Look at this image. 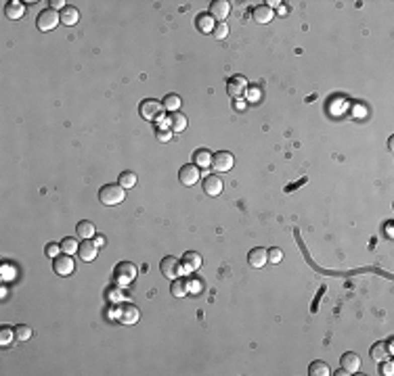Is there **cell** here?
<instances>
[{
  "label": "cell",
  "mask_w": 394,
  "mask_h": 376,
  "mask_svg": "<svg viewBox=\"0 0 394 376\" xmlns=\"http://www.w3.org/2000/svg\"><path fill=\"white\" fill-rule=\"evenodd\" d=\"M170 293H172V297H185V295H189V284H187V278H176L174 282H172V289H170Z\"/></svg>",
  "instance_id": "cell-25"
},
{
  "label": "cell",
  "mask_w": 394,
  "mask_h": 376,
  "mask_svg": "<svg viewBox=\"0 0 394 376\" xmlns=\"http://www.w3.org/2000/svg\"><path fill=\"white\" fill-rule=\"evenodd\" d=\"M379 372H382L384 376H392L394 374V366H392V361H379Z\"/></svg>",
  "instance_id": "cell-36"
},
{
  "label": "cell",
  "mask_w": 394,
  "mask_h": 376,
  "mask_svg": "<svg viewBox=\"0 0 394 376\" xmlns=\"http://www.w3.org/2000/svg\"><path fill=\"white\" fill-rule=\"evenodd\" d=\"M273 9L269 5H258V7H254L252 11V19L256 21V23H271L273 21Z\"/></svg>",
  "instance_id": "cell-16"
},
{
  "label": "cell",
  "mask_w": 394,
  "mask_h": 376,
  "mask_svg": "<svg viewBox=\"0 0 394 376\" xmlns=\"http://www.w3.org/2000/svg\"><path fill=\"white\" fill-rule=\"evenodd\" d=\"M78 253H80V259H82V262H95L97 255H99V244L88 238V240H84V242L80 244Z\"/></svg>",
  "instance_id": "cell-12"
},
{
  "label": "cell",
  "mask_w": 394,
  "mask_h": 376,
  "mask_svg": "<svg viewBox=\"0 0 394 376\" xmlns=\"http://www.w3.org/2000/svg\"><path fill=\"white\" fill-rule=\"evenodd\" d=\"M126 199V190L120 184H107L99 190V201L105 207H116Z\"/></svg>",
  "instance_id": "cell-1"
},
{
  "label": "cell",
  "mask_w": 394,
  "mask_h": 376,
  "mask_svg": "<svg viewBox=\"0 0 394 376\" xmlns=\"http://www.w3.org/2000/svg\"><path fill=\"white\" fill-rule=\"evenodd\" d=\"M59 23H61V15L55 9L42 11L40 15H38V21H36V25H38V30H40V32H53Z\"/></svg>",
  "instance_id": "cell-3"
},
{
  "label": "cell",
  "mask_w": 394,
  "mask_h": 376,
  "mask_svg": "<svg viewBox=\"0 0 394 376\" xmlns=\"http://www.w3.org/2000/svg\"><path fill=\"white\" fill-rule=\"evenodd\" d=\"M233 165H235V159H233V155L228 153V151H218V153H214L212 155V167H214V172H231L233 170Z\"/></svg>",
  "instance_id": "cell-6"
},
{
  "label": "cell",
  "mask_w": 394,
  "mask_h": 376,
  "mask_svg": "<svg viewBox=\"0 0 394 376\" xmlns=\"http://www.w3.org/2000/svg\"><path fill=\"white\" fill-rule=\"evenodd\" d=\"M183 268L187 272H197L201 268V255L195 253V251H187L183 255Z\"/></svg>",
  "instance_id": "cell-18"
},
{
  "label": "cell",
  "mask_w": 394,
  "mask_h": 376,
  "mask_svg": "<svg viewBox=\"0 0 394 376\" xmlns=\"http://www.w3.org/2000/svg\"><path fill=\"white\" fill-rule=\"evenodd\" d=\"M340 366L342 370H346V374H357L361 370V357L354 351H346L340 357Z\"/></svg>",
  "instance_id": "cell-9"
},
{
  "label": "cell",
  "mask_w": 394,
  "mask_h": 376,
  "mask_svg": "<svg viewBox=\"0 0 394 376\" xmlns=\"http://www.w3.org/2000/svg\"><path fill=\"white\" fill-rule=\"evenodd\" d=\"M199 178H201V172H199V167L195 163L183 165L181 172H179V180H181L183 186H195L199 182Z\"/></svg>",
  "instance_id": "cell-7"
},
{
  "label": "cell",
  "mask_w": 394,
  "mask_h": 376,
  "mask_svg": "<svg viewBox=\"0 0 394 376\" xmlns=\"http://www.w3.org/2000/svg\"><path fill=\"white\" fill-rule=\"evenodd\" d=\"M195 25H197V30H199L201 34H212V32H214V28H216L214 17L210 15V13H201V15H197Z\"/></svg>",
  "instance_id": "cell-17"
},
{
  "label": "cell",
  "mask_w": 394,
  "mask_h": 376,
  "mask_svg": "<svg viewBox=\"0 0 394 376\" xmlns=\"http://www.w3.org/2000/svg\"><path fill=\"white\" fill-rule=\"evenodd\" d=\"M160 270H162V274L166 276V278H170V280H176L181 274H183V262H179L176 257H172V255H168V257H164L162 262H160Z\"/></svg>",
  "instance_id": "cell-5"
},
{
  "label": "cell",
  "mask_w": 394,
  "mask_h": 376,
  "mask_svg": "<svg viewBox=\"0 0 394 376\" xmlns=\"http://www.w3.org/2000/svg\"><path fill=\"white\" fill-rule=\"evenodd\" d=\"M75 234H78V238L88 240V238H93V236L97 234V228H95V224H93V222H88V219H84V222H80L78 226H75Z\"/></svg>",
  "instance_id": "cell-21"
},
{
  "label": "cell",
  "mask_w": 394,
  "mask_h": 376,
  "mask_svg": "<svg viewBox=\"0 0 394 376\" xmlns=\"http://www.w3.org/2000/svg\"><path fill=\"white\" fill-rule=\"evenodd\" d=\"M212 36L216 38V40H224V38L228 36V25L224 21H218V23H216V28H214V32H212Z\"/></svg>",
  "instance_id": "cell-31"
},
{
  "label": "cell",
  "mask_w": 394,
  "mask_h": 376,
  "mask_svg": "<svg viewBox=\"0 0 394 376\" xmlns=\"http://www.w3.org/2000/svg\"><path fill=\"white\" fill-rule=\"evenodd\" d=\"M13 334H15V330H13V328H9V326H3V328H0V345H3V347L11 345V341H13Z\"/></svg>",
  "instance_id": "cell-32"
},
{
  "label": "cell",
  "mask_w": 394,
  "mask_h": 376,
  "mask_svg": "<svg viewBox=\"0 0 394 376\" xmlns=\"http://www.w3.org/2000/svg\"><path fill=\"white\" fill-rule=\"evenodd\" d=\"M138 113H141V117L147 119V121H162L164 119V115H166V109H164V105L160 100H153V98H147L141 102V109H138Z\"/></svg>",
  "instance_id": "cell-2"
},
{
  "label": "cell",
  "mask_w": 394,
  "mask_h": 376,
  "mask_svg": "<svg viewBox=\"0 0 394 376\" xmlns=\"http://www.w3.org/2000/svg\"><path fill=\"white\" fill-rule=\"evenodd\" d=\"M266 253H269V262L271 264H279L283 259V251L281 249H269Z\"/></svg>",
  "instance_id": "cell-34"
},
{
  "label": "cell",
  "mask_w": 394,
  "mask_h": 376,
  "mask_svg": "<svg viewBox=\"0 0 394 376\" xmlns=\"http://www.w3.org/2000/svg\"><path fill=\"white\" fill-rule=\"evenodd\" d=\"M136 274H138V270L130 262H120L116 266V270H113V278H116V282H120V284H130L136 278Z\"/></svg>",
  "instance_id": "cell-4"
},
{
  "label": "cell",
  "mask_w": 394,
  "mask_h": 376,
  "mask_svg": "<svg viewBox=\"0 0 394 376\" xmlns=\"http://www.w3.org/2000/svg\"><path fill=\"white\" fill-rule=\"evenodd\" d=\"M168 128L172 130V132H176V134H181V132H185L187 130V117L183 113H172L170 115V119H168Z\"/></svg>",
  "instance_id": "cell-20"
},
{
  "label": "cell",
  "mask_w": 394,
  "mask_h": 376,
  "mask_svg": "<svg viewBox=\"0 0 394 376\" xmlns=\"http://www.w3.org/2000/svg\"><path fill=\"white\" fill-rule=\"evenodd\" d=\"M228 13H231V5H228L226 0H214L210 5V15L218 21H224L228 17Z\"/></svg>",
  "instance_id": "cell-13"
},
{
  "label": "cell",
  "mask_w": 394,
  "mask_h": 376,
  "mask_svg": "<svg viewBox=\"0 0 394 376\" xmlns=\"http://www.w3.org/2000/svg\"><path fill=\"white\" fill-rule=\"evenodd\" d=\"M80 21V11L75 7H65L61 11V23L63 25H75Z\"/></svg>",
  "instance_id": "cell-22"
},
{
  "label": "cell",
  "mask_w": 394,
  "mask_h": 376,
  "mask_svg": "<svg viewBox=\"0 0 394 376\" xmlns=\"http://www.w3.org/2000/svg\"><path fill=\"white\" fill-rule=\"evenodd\" d=\"M187 284H189V293H193V295L201 293V289H203V284L195 278H187Z\"/></svg>",
  "instance_id": "cell-33"
},
{
  "label": "cell",
  "mask_w": 394,
  "mask_h": 376,
  "mask_svg": "<svg viewBox=\"0 0 394 376\" xmlns=\"http://www.w3.org/2000/svg\"><path fill=\"white\" fill-rule=\"evenodd\" d=\"M63 5H65V0H50V9H55V11H57V9L63 11V9H65Z\"/></svg>",
  "instance_id": "cell-39"
},
{
  "label": "cell",
  "mask_w": 394,
  "mask_h": 376,
  "mask_svg": "<svg viewBox=\"0 0 394 376\" xmlns=\"http://www.w3.org/2000/svg\"><path fill=\"white\" fill-rule=\"evenodd\" d=\"M226 90H228V94L235 96V98L244 96L246 90H248V80H246V77H241V75H235V77H231V80H228Z\"/></svg>",
  "instance_id": "cell-11"
},
{
  "label": "cell",
  "mask_w": 394,
  "mask_h": 376,
  "mask_svg": "<svg viewBox=\"0 0 394 376\" xmlns=\"http://www.w3.org/2000/svg\"><path fill=\"white\" fill-rule=\"evenodd\" d=\"M53 270L57 276H69L71 272L75 270V264H73V257L67 255V253H61L53 259Z\"/></svg>",
  "instance_id": "cell-8"
},
{
  "label": "cell",
  "mask_w": 394,
  "mask_h": 376,
  "mask_svg": "<svg viewBox=\"0 0 394 376\" xmlns=\"http://www.w3.org/2000/svg\"><path fill=\"white\" fill-rule=\"evenodd\" d=\"M118 184L124 188V190H130L136 186V174L134 172H122L120 174V180H118Z\"/></svg>",
  "instance_id": "cell-28"
},
{
  "label": "cell",
  "mask_w": 394,
  "mask_h": 376,
  "mask_svg": "<svg viewBox=\"0 0 394 376\" xmlns=\"http://www.w3.org/2000/svg\"><path fill=\"white\" fill-rule=\"evenodd\" d=\"M193 163L199 167H208V165H212V153L210 151H206V149H199V151H195V155H193Z\"/></svg>",
  "instance_id": "cell-26"
},
{
  "label": "cell",
  "mask_w": 394,
  "mask_h": 376,
  "mask_svg": "<svg viewBox=\"0 0 394 376\" xmlns=\"http://www.w3.org/2000/svg\"><path fill=\"white\" fill-rule=\"evenodd\" d=\"M157 140L160 142H168L170 140V130H164V128H157Z\"/></svg>",
  "instance_id": "cell-37"
},
{
  "label": "cell",
  "mask_w": 394,
  "mask_h": 376,
  "mask_svg": "<svg viewBox=\"0 0 394 376\" xmlns=\"http://www.w3.org/2000/svg\"><path fill=\"white\" fill-rule=\"evenodd\" d=\"M118 322L122 324H136L138 322V309L134 305H120L116 312Z\"/></svg>",
  "instance_id": "cell-10"
},
{
  "label": "cell",
  "mask_w": 394,
  "mask_h": 376,
  "mask_svg": "<svg viewBox=\"0 0 394 376\" xmlns=\"http://www.w3.org/2000/svg\"><path fill=\"white\" fill-rule=\"evenodd\" d=\"M97 244H99V247H103V244H105V236H97Z\"/></svg>",
  "instance_id": "cell-40"
},
{
  "label": "cell",
  "mask_w": 394,
  "mask_h": 376,
  "mask_svg": "<svg viewBox=\"0 0 394 376\" xmlns=\"http://www.w3.org/2000/svg\"><path fill=\"white\" fill-rule=\"evenodd\" d=\"M5 13H7V17L13 19V21H17L23 17V13H25V5L21 3V0H13V3H9L5 7Z\"/></svg>",
  "instance_id": "cell-19"
},
{
  "label": "cell",
  "mask_w": 394,
  "mask_h": 376,
  "mask_svg": "<svg viewBox=\"0 0 394 376\" xmlns=\"http://www.w3.org/2000/svg\"><path fill=\"white\" fill-rule=\"evenodd\" d=\"M246 96H248V100H258V96H260V92H258V88H256V86H252V88H248V90H246Z\"/></svg>",
  "instance_id": "cell-38"
},
{
  "label": "cell",
  "mask_w": 394,
  "mask_h": 376,
  "mask_svg": "<svg viewBox=\"0 0 394 376\" xmlns=\"http://www.w3.org/2000/svg\"><path fill=\"white\" fill-rule=\"evenodd\" d=\"M59 251H61V244H57V242H48L46 249H44V253H46L48 257H57V255H61Z\"/></svg>",
  "instance_id": "cell-35"
},
{
  "label": "cell",
  "mask_w": 394,
  "mask_h": 376,
  "mask_svg": "<svg viewBox=\"0 0 394 376\" xmlns=\"http://www.w3.org/2000/svg\"><path fill=\"white\" fill-rule=\"evenodd\" d=\"M248 262H250L252 268H264L266 264H269V253H266V249H262V247H256V249L250 251Z\"/></svg>",
  "instance_id": "cell-15"
},
{
  "label": "cell",
  "mask_w": 394,
  "mask_h": 376,
  "mask_svg": "<svg viewBox=\"0 0 394 376\" xmlns=\"http://www.w3.org/2000/svg\"><path fill=\"white\" fill-rule=\"evenodd\" d=\"M162 105H164V109H166V111L176 113L181 109V105H183V98L179 94H166V96H164V100H162Z\"/></svg>",
  "instance_id": "cell-23"
},
{
  "label": "cell",
  "mask_w": 394,
  "mask_h": 376,
  "mask_svg": "<svg viewBox=\"0 0 394 376\" xmlns=\"http://www.w3.org/2000/svg\"><path fill=\"white\" fill-rule=\"evenodd\" d=\"M369 355H371V359H373V361H377V364H379V361H384V359H388V357H390V353H388V347H386L382 341H379V343H375V345L371 347Z\"/></svg>",
  "instance_id": "cell-24"
},
{
  "label": "cell",
  "mask_w": 394,
  "mask_h": 376,
  "mask_svg": "<svg viewBox=\"0 0 394 376\" xmlns=\"http://www.w3.org/2000/svg\"><path fill=\"white\" fill-rule=\"evenodd\" d=\"M308 374L310 376H329L332 374V368H329L325 361H312L308 366Z\"/></svg>",
  "instance_id": "cell-27"
},
{
  "label": "cell",
  "mask_w": 394,
  "mask_h": 376,
  "mask_svg": "<svg viewBox=\"0 0 394 376\" xmlns=\"http://www.w3.org/2000/svg\"><path fill=\"white\" fill-rule=\"evenodd\" d=\"M61 251L63 253H67V255H73V253H78V249H80V244H78V240H75V238H63L61 242Z\"/></svg>",
  "instance_id": "cell-29"
},
{
  "label": "cell",
  "mask_w": 394,
  "mask_h": 376,
  "mask_svg": "<svg viewBox=\"0 0 394 376\" xmlns=\"http://www.w3.org/2000/svg\"><path fill=\"white\" fill-rule=\"evenodd\" d=\"M222 180L218 178V176H208L206 180H203V190H206V194L208 197H218V194L222 192Z\"/></svg>",
  "instance_id": "cell-14"
},
{
  "label": "cell",
  "mask_w": 394,
  "mask_h": 376,
  "mask_svg": "<svg viewBox=\"0 0 394 376\" xmlns=\"http://www.w3.org/2000/svg\"><path fill=\"white\" fill-rule=\"evenodd\" d=\"M15 339L17 341H30L32 339V328L30 326H25V324H19V326H15Z\"/></svg>",
  "instance_id": "cell-30"
}]
</instances>
